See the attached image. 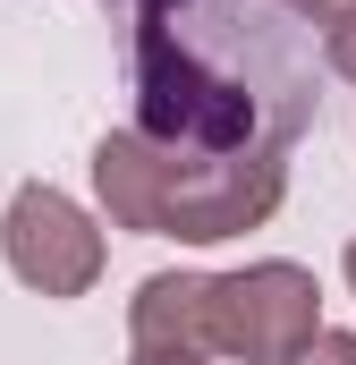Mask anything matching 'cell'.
Here are the masks:
<instances>
[{"instance_id": "obj_6", "label": "cell", "mask_w": 356, "mask_h": 365, "mask_svg": "<svg viewBox=\"0 0 356 365\" xmlns=\"http://www.w3.org/2000/svg\"><path fill=\"white\" fill-rule=\"evenodd\" d=\"M323 51H331V68H340V77L356 86V0L340 9V17H331V26H323Z\"/></svg>"}, {"instance_id": "obj_2", "label": "cell", "mask_w": 356, "mask_h": 365, "mask_svg": "<svg viewBox=\"0 0 356 365\" xmlns=\"http://www.w3.org/2000/svg\"><path fill=\"white\" fill-rule=\"evenodd\" d=\"M93 195H102L110 230L212 247V238L263 230L288 204V162L280 153L271 162H178L162 145H145L136 128H110L93 145Z\"/></svg>"}, {"instance_id": "obj_1", "label": "cell", "mask_w": 356, "mask_h": 365, "mask_svg": "<svg viewBox=\"0 0 356 365\" xmlns=\"http://www.w3.org/2000/svg\"><path fill=\"white\" fill-rule=\"evenodd\" d=\"M314 77L288 0H136V136L178 162H288Z\"/></svg>"}, {"instance_id": "obj_7", "label": "cell", "mask_w": 356, "mask_h": 365, "mask_svg": "<svg viewBox=\"0 0 356 365\" xmlns=\"http://www.w3.org/2000/svg\"><path fill=\"white\" fill-rule=\"evenodd\" d=\"M297 365H356V331H323V340H314Z\"/></svg>"}, {"instance_id": "obj_3", "label": "cell", "mask_w": 356, "mask_h": 365, "mask_svg": "<svg viewBox=\"0 0 356 365\" xmlns=\"http://www.w3.org/2000/svg\"><path fill=\"white\" fill-rule=\"evenodd\" d=\"M323 340V289L305 264H246L212 280V349L229 365H297Z\"/></svg>"}, {"instance_id": "obj_5", "label": "cell", "mask_w": 356, "mask_h": 365, "mask_svg": "<svg viewBox=\"0 0 356 365\" xmlns=\"http://www.w3.org/2000/svg\"><path fill=\"white\" fill-rule=\"evenodd\" d=\"M212 280L153 272L127 297V365H212Z\"/></svg>"}, {"instance_id": "obj_4", "label": "cell", "mask_w": 356, "mask_h": 365, "mask_svg": "<svg viewBox=\"0 0 356 365\" xmlns=\"http://www.w3.org/2000/svg\"><path fill=\"white\" fill-rule=\"evenodd\" d=\"M0 255L34 297H85L102 280V230L77 195L60 187H17L9 221H0Z\"/></svg>"}, {"instance_id": "obj_9", "label": "cell", "mask_w": 356, "mask_h": 365, "mask_svg": "<svg viewBox=\"0 0 356 365\" xmlns=\"http://www.w3.org/2000/svg\"><path fill=\"white\" fill-rule=\"evenodd\" d=\"M348 289H356V238H348Z\"/></svg>"}, {"instance_id": "obj_8", "label": "cell", "mask_w": 356, "mask_h": 365, "mask_svg": "<svg viewBox=\"0 0 356 365\" xmlns=\"http://www.w3.org/2000/svg\"><path fill=\"white\" fill-rule=\"evenodd\" d=\"M288 9H297V17H314V26H331V17H340L348 0H288Z\"/></svg>"}]
</instances>
